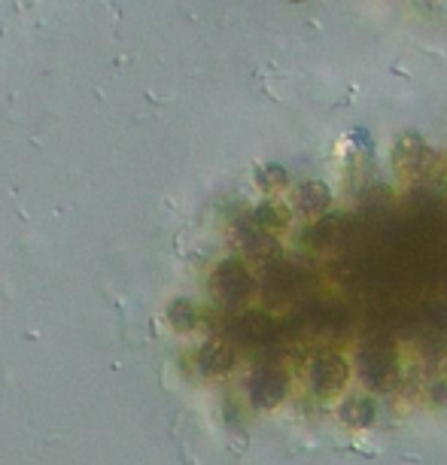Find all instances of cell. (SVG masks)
Wrapping results in <instances>:
<instances>
[{
	"instance_id": "1",
	"label": "cell",
	"mask_w": 447,
	"mask_h": 465,
	"mask_svg": "<svg viewBox=\"0 0 447 465\" xmlns=\"http://www.w3.org/2000/svg\"><path fill=\"white\" fill-rule=\"evenodd\" d=\"M392 173L402 180V183H414L420 173L429 168V146L423 134L417 131H405V134L396 137L392 143Z\"/></svg>"
},
{
	"instance_id": "2",
	"label": "cell",
	"mask_w": 447,
	"mask_h": 465,
	"mask_svg": "<svg viewBox=\"0 0 447 465\" xmlns=\"http://www.w3.org/2000/svg\"><path fill=\"white\" fill-rule=\"evenodd\" d=\"M253 280L241 262H223L214 277V292L223 304H241L250 295Z\"/></svg>"
},
{
	"instance_id": "3",
	"label": "cell",
	"mask_w": 447,
	"mask_h": 465,
	"mask_svg": "<svg viewBox=\"0 0 447 465\" xmlns=\"http://www.w3.org/2000/svg\"><path fill=\"white\" fill-rule=\"evenodd\" d=\"M295 204L304 216H320L332 207V189L323 180H304L295 189Z\"/></svg>"
},
{
	"instance_id": "4",
	"label": "cell",
	"mask_w": 447,
	"mask_h": 465,
	"mask_svg": "<svg viewBox=\"0 0 447 465\" xmlns=\"http://www.w3.org/2000/svg\"><path fill=\"white\" fill-rule=\"evenodd\" d=\"M234 365V350L223 341H207L198 353V368L204 374H225Z\"/></svg>"
},
{
	"instance_id": "5",
	"label": "cell",
	"mask_w": 447,
	"mask_h": 465,
	"mask_svg": "<svg viewBox=\"0 0 447 465\" xmlns=\"http://www.w3.org/2000/svg\"><path fill=\"white\" fill-rule=\"evenodd\" d=\"M232 331L241 344H262V341H268L274 335V322H271L265 313H247V317H241L234 322Z\"/></svg>"
},
{
	"instance_id": "6",
	"label": "cell",
	"mask_w": 447,
	"mask_h": 465,
	"mask_svg": "<svg viewBox=\"0 0 447 465\" xmlns=\"http://www.w3.org/2000/svg\"><path fill=\"white\" fill-rule=\"evenodd\" d=\"M344 374H347V365L341 362L338 356H323L317 365H313V383L317 390L329 392V390H338L344 383Z\"/></svg>"
},
{
	"instance_id": "7",
	"label": "cell",
	"mask_w": 447,
	"mask_h": 465,
	"mask_svg": "<svg viewBox=\"0 0 447 465\" xmlns=\"http://www.w3.org/2000/svg\"><path fill=\"white\" fill-rule=\"evenodd\" d=\"M283 390H286V383L277 371H259L256 381H253V399H256L259 405H274V401L283 396Z\"/></svg>"
},
{
	"instance_id": "8",
	"label": "cell",
	"mask_w": 447,
	"mask_h": 465,
	"mask_svg": "<svg viewBox=\"0 0 447 465\" xmlns=\"http://www.w3.org/2000/svg\"><path fill=\"white\" fill-rule=\"evenodd\" d=\"M286 207L277 204V201H265V204H259L256 210H253V225L262 228V232H277V228L286 225Z\"/></svg>"
},
{
	"instance_id": "9",
	"label": "cell",
	"mask_w": 447,
	"mask_h": 465,
	"mask_svg": "<svg viewBox=\"0 0 447 465\" xmlns=\"http://www.w3.org/2000/svg\"><path fill=\"white\" fill-rule=\"evenodd\" d=\"M168 320L174 322V329L189 331L192 326H195V320H198L195 304H192L189 298H174L171 307H168Z\"/></svg>"
},
{
	"instance_id": "10",
	"label": "cell",
	"mask_w": 447,
	"mask_h": 465,
	"mask_svg": "<svg viewBox=\"0 0 447 465\" xmlns=\"http://www.w3.org/2000/svg\"><path fill=\"white\" fill-rule=\"evenodd\" d=\"M286 180H289V173L283 164H262V168L256 171V186L262 192H280V189H286Z\"/></svg>"
},
{
	"instance_id": "11",
	"label": "cell",
	"mask_w": 447,
	"mask_h": 465,
	"mask_svg": "<svg viewBox=\"0 0 447 465\" xmlns=\"http://www.w3.org/2000/svg\"><path fill=\"white\" fill-rule=\"evenodd\" d=\"M293 4H304V0H293Z\"/></svg>"
}]
</instances>
